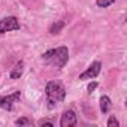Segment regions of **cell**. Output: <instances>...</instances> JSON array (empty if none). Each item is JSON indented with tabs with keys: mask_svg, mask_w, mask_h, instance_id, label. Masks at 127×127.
<instances>
[{
	"mask_svg": "<svg viewBox=\"0 0 127 127\" xmlns=\"http://www.w3.org/2000/svg\"><path fill=\"white\" fill-rule=\"evenodd\" d=\"M97 85H99L97 82H90V84H88V87H87V90H88V93H93V91H94V90L97 88Z\"/></svg>",
	"mask_w": 127,
	"mask_h": 127,
	"instance_id": "cell-14",
	"label": "cell"
},
{
	"mask_svg": "<svg viewBox=\"0 0 127 127\" xmlns=\"http://www.w3.org/2000/svg\"><path fill=\"white\" fill-rule=\"evenodd\" d=\"M45 96H46V102H48V108L52 109L58 102H63L66 97V90L60 82L55 81H49L45 87Z\"/></svg>",
	"mask_w": 127,
	"mask_h": 127,
	"instance_id": "cell-2",
	"label": "cell"
},
{
	"mask_svg": "<svg viewBox=\"0 0 127 127\" xmlns=\"http://www.w3.org/2000/svg\"><path fill=\"white\" fill-rule=\"evenodd\" d=\"M78 118H76V114L75 111L72 109H67L61 114V118H60V126L61 127H73L76 124Z\"/></svg>",
	"mask_w": 127,
	"mask_h": 127,
	"instance_id": "cell-6",
	"label": "cell"
},
{
	"mask_svg": "<svg viewBox=\"0 0 127 127\" xmlns=\"http://www.w3.org/2000/svg\"><path fill=\"white\" fill-rule=\"evenodd\" d=\"M30 124H32V121L29 118H26V117L15 120V126H30Z\"/></svg>",
	"mask_w": 127,
	"mask_h": 127,
	"instance_id": "cell-11",
	"label": "cell"
},
{
	"mask_svg": "<svg viewBox=\"0 0 127 127\" xmlns=\"http://www.w3.org/2000/svg\"><path fill=\"white\" fill-rule=\"evenodd\" d=\"M37 124H39V126H48V127H54V123H52V121H48V120H40Z\"/></svg>",
	"mask_w": 127,
	"mask_h": 127,
	"instance_id": "cell-13",
	"label": "cell"
},
{
	"mask_svg": "<svg viewBox=\"0 0 127 127\" xmlns=\"http://www.w3.org/2000/svg\"><path fill=\"white\" fill-rule=\"evenodd\" d=\"M42 58L48 63V64H51V66H54L57 69H63L66 66V63L69 61V49L66 46L52 48V49H48L46 52H43Z\"/></svg>",
	"mask_w": 127,
	"mask_h": 127,
	"instance_id": "cell-1",
	"label": "cell"
},
{
	"mask_svg": "<svg viewBox=\"0 0 127 127\" xmlns=\"http://www.w3.org/2000/svg\"><path fill=\"white\" fill-rule=\"evenodd\" d=\"M114 2H115V0H96V5H97L99 8H108V6H111Z\"/></svg>",
	"mask_w": 127,
	"mask_h": 127,
	"instance_id": "cell-10",
	"label": "cell"
},
{
	"mask_svg": "<svg viewBox=\"0 0 127 127\" xmlns=\"http://www.w3.org/2000/svg\"><path fill=\"white\" fill-rule=\"evenodd\" d=\"M20 29H21V26H20V21L17 17H5L0 20V34H5L8 32H15Z\"/></svg>",
	"mask_w": 127,
	"mask_h": 127,
	"instance_id": "cell-3",
	"label": "cell"
},
{
	"mask_svg": "<svg viewBox=\"0 0 127 127\" xmlns=\"http://www.w3.org/2000/svg\"><path fill=\"white\" fill-rule=\"evenodd\" d=\"M118 126H120V123L115 118V115H111L109 120H108V127H118Z\"/></svg>",
	"mask_w": 127,
	"mask_h": 127,
	"instance_id": "cell-12",
	"label": "cell"
},
{
	"mask_svg": "<svg viewBox=\"0 0 127 127\" xmlns=\"http://www.w3.org/2000/svg\"><path fill=\"white\" fill-rule=\"evenodd\" d=\"M100 69H102V63L100 61H93L91 64L87 67V70H84L78 79L81 81H85V79H94L99 73H100Z\"/></svg>",
	"mask_w": 127,
	"mask_h": 127,
	"instance_id": "cell-5",
	"label": "cell"
},
{
	"mask_svg": "<svg viewBox=\"0 0 127 127\" xmlns=\"http://www.w3.org/2000/svg\"><path fill=\"white\" fill-rule=\"evenodd\" d=\"M111 108H112L111 99H109L108 96H102V97H100V111H102L103 114H106V112L111 111Z\"/></svg>",
	"mask_w": 127,
	"mask_h": 127,
	"instance_id": "cell-8",
	"label": "cell"
},
{
	"mask_svg": "<svg viewBox=\"0 0 127 127\" xmlns=\"http://www.w3.org/2000/svg\"><path fill=\"white\" fill-rule=\"evenodd\" d=\"M20 97H21L20 91H14L12 94H8V96H0V108L5 111H12L14 103H17Z\"/></svg>",
	"mask_w": 127,
	"mask_h": 127,
	"instance_id": "cell-4",
	"label": "cell"
},
{
	"mask_svg": "<svg viewBox=\"0 0 127 127\" xmlns=\"http://www.w3.org/2000/svg\"><path fill=\"white\" fill-rule=\"evenodd\" d=\"M23 72H24V63L23 61H18L17 64L14 66V69L11 70L9 76H11V79H20V76L23 75Z\"/></svg>",
	"mask_w": 127,
	"mask_h": 127,
	"instance_id": "cell-7",
	"label": "cell"
},
{
	"mask_svg": "<svg viewBox=\"0 0 127 127\" xmlns=\"http://www.w3.org/2000/svg\"><path fill=\"white\" fill-rule=\"evenodd\" d=\"M64 26H66L64 21H57V23L51 24V27H49V33H51V34H58L63 29H64Z\"/></svg>",
	"mask_w": 127,
	"mask_h": 127,
	"instance_id": "cell-9",
	"label": "cell"
}]
</instances>
